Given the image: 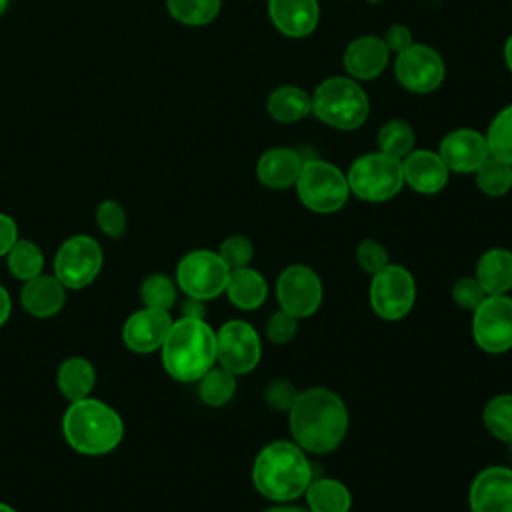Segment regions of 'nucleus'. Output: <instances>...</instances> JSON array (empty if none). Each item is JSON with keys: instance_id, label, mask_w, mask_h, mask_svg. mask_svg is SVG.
I'll return each instance as SVG.
<instances>
[{"instance_id": "5701e85b", "label": "nucleus", "mask_w": 512, "mask_h": 512, "mask_svg": "<svg viewBox=\"0 0 512 512\" xmlns=\"http://www.w3.org/2000/svg\"><path fill=\"white\" fill-rule=\"evenodd\" d=\"M476 280L488 296L506 294L512 288V252L506 248L486 250L476 264Z\"/></svg>"}, {"instance_id": "a211bd4d", "label": "nucleus", "mask_w": 512, "mask_h": 512, "mask_svg": "<svg viewBox=\"0 0 512 512\" xmlns=\"http://www.w3.org/2000/svg\"><path fill=\"white\" fill-rule=\"evenodd\" d=\"M448 166L432 150H412L402 158L404 184L418 194H436L448 182Z\"/></svg>"}, {"instance_id": "4468645a", "label": "nucleus", "mask_w": 512, "mask_h": 512, "mask_svg": "<svg viewBox=\"0 0 512 512\" xmlns=\"http://www.w3.org/2000/svg\"><path fill=\"white\" fill-rule=\"evenodd\" d=\"M396 80L410 92H434L444 80V60L426 44H410L398 52L394 62Z\"/></svg>"}, {"instance_id": "39448f33", "label": "nucleus", "mask_w": 512, "mask_h": 512, "mask_svg": "<svg viewBox=\"0 0 512 512\" xmlns=\"http://www.w3.org/2000/svg\"><path fill=\"white\" fill-rule=\"evenodd\" d=\"M368 98L362 86L346 76L322 80L312 94V112L336 130H356L368 118Z\"/></svg>"}, {"instance_id": "bb28decb", "label": "nucleus", "mask_w": 512, "mask_h": 512, "mask_svg": "<svg viewBox=\"0 0 512 512\" xmlns=\"http://www.w3.org/2000/svg\"><path fill=\"white\" fill-rule=\"evenodd\" d=\"M266 108L276 122L290 124L312 112V98L298 86H278L268 96Z\"/></svg>"}, {"instance_id": "aec40b11", "label": "nucleus", "mask_w": 512, "mask_h": 512, "mask_svg": "<svg viewBox=\"0 0 512 512\" xmlns=\"http://www.w3.org/2000/svg\"><path fill=\"white\" fill-rule=\"evenodd\" d=\"M390 50L378 36H360L352 40L344 52V68L356 80H372L382 74L388 64Z\"/></svg>"}, {"instance_id": "f257e3e1", "label": "nucleus", "mask_w": 512, "mask_h": 512, "mask_svg": "<svg viewBox=\"0 0 512 512\" xmlns=\"http://www.w3.org/2000/svg\"><path fill=\"white\" fill-rule=\"evenodd\" d=\"M292 440L312 454H326L340 446L348 432V408L344 400L328 388H308L298 392L288 410Z\"/></svg>"}, {"instance_id": "3c124183", "label": "nucleus", "mask_w": 512, "mask_h": 512, "mask_svg": "<svg viewBox=\"0 0 512 512\" xmlns=\"http://www.w3.org/2000/svg\"><path fill=\"white\" fill-rule=\"evenodd\" d=\"M368 2H372V4H374V2H380V0H368Z\"/></svg>"}, {"instance_id": "7c9ffc66", "label": "nucleus", "mask_w": 512, "mask_h": 512, "mask_svg": "<svg viewBox=\"0 0 512 512\" xmlns=\"http://www.w3.org/2000/svg\"><path fill=\"white\" fill-rule=\"evenodd\" d=\"M168 14L186 26L210 24L220 12V0H166Z\"/></svg>"}, {"instance_id": "a19ab883", "label": "nucleus", "mask_w": 512, "mask_h": 512, "mask_svg": "<svg viewBox=\"0 0 512 512\" xmlns=\"http://www.w3.org/2000/svg\"><path fill=\"white\" fill-rule=\"evenodd\" d=\"M356 260H358L360 268L364 272H368V274H376L386 264H390L386 248L380 242H376V240L360 242L358 248H356Z\"/></svg>"}, {"instance_id": "e433bc0d", "label": "nucleus", "mask_w": 512, "mask_h": 512, "mask_svg": "<svg viewBox=\"0 0 512 512\" xmlns=\"http://www.w3.org/2000/svg\"><path fill=\"white\" fill-rule=\"evenodd\" d=\"M218 256L222 258V262L230 270H236V268H244V266L250 264V260L254 256V248H252V242L246 236L234 234V236H228L220 244Z\"/></svg>"}, {"instance_id": "a18cd8bd", "label": "nucleus", "mask_w": 512, "mask_h": 512, "mask_svg": "<svg viewBox=\"0 0 512 512\" xmlns=\"http://www.w3.org/2000/svg\"><path fill=\"white\" fill-rule=\"evenodd\" d=\"M10 316V296L4 286H0V326L8 320Z\"/></svg>"}, {"instance_id": "dca6fc26", "label": "nucleus", "mask_w": 512, "mask_h": 512, "mask_svg": "<svg viewBox=\"0 0 512 512\" xmlns=\"http://www.w3.org/2000/svg\"><path fill=\"white\" fill-rule=\"evenodd\" d=\"M172 326V318L168 310H156V308H142L128 316L122 328V340L124 344L140 354L154 352L162 348L166 334Z\"/></svg>"}, {"instance_id": "72a5a7b5", "label": "nucleus", "mask_w": 512, "mask_h": 512, "mask_svg": "<svg viewBox=\"0 0 512 512\" xmlns=\"http://www.w3.org/2000/svg\"><path fill=\"white\" fill-rule=\"evenodd\" d=\"M486 144L490 156L512 164V106L502 108L488 126Z\"/></svg>"}, {"instance_id": "7ed1b4c3", "label": "nucleus", "mask_w": 512, "mask_h": 512, "mask_svg": "<svg viewBox=\"0 0 512 512\" xmlns=\"http://www.w3.org/2000/svg\"><path fill=\"white\" fill-rule=\"evenodd\" d=\"M162 364L178 382L200 380L216 362V332L204 318H188L172 322L162 344Z\"/></svg>"}, {"instance_id": "9d476101", "label": "nucleus", "mask_w": 512, "mask_h": 512, "mask_svg": "<svg viewBox=\"0 0 512 512\" xmlns=\"http://www.w3.org/2000/svg\"><path fill=\"white\" fill-rule=\"evenodd\" d=\"M102 248L86 234H78L62 242L54 256V276L64 288H84L92 284L102 268Z\"/></svg>"}, {"instance_id": "20e7f679", "label": "nucleus", "mask_w": 512, "mask_h": 512, "mask_svg": "<svg viewBox=\"0 0 512 512\" xmlns=\"http://www.w3.org/2000/svg\"><path fill=\"white\" fill-rule=\"evenodd\" d=\"M62 432L76 452L100 456L120 444L124 426L112 406L88 396L70 402L62 418Z\"/></svg>"}, {"instance_id": "37998d69", "label": "nucleus", "mask_w": 512, "mask_h": 512, "mask_svg": "<svg viewBox=\"0 0 512 512\" xmlns=\"http://www.w3.org/2000/svg\"><path fill=\"white\" fill-rule=\"evenodd\" d=\"M16 240H18L16 222L8 214L0 212V256H6Z\"/></svg>"}, {"instance_id": "393cba45", "label": "nucleus", "mask_w": 512, "mask_h": 512, "mask_svg": "<svg viewBox=\"0 0 512 512\" xmlns=\"http://www.w3.org/2000/svg\"><path fill=\"white\" fill-rule=\"evenodd\" d=\"M56 382L62 396L68 398L70 402H76L88 398V394L92 392L96 384V370L86 358L72 356L60 364Z\"/></svg>"}, {"instance_id": "f3484780", "label": "nucleus", "mask_w": 512, "mask_h": 512, "mask_svg": "<svg viewBox=\"0 0 512 512\" xmlns=\"http://www.w3.org/2000/svg\"><path fill=\"white\" fill-rule=\"evenodd\" d=\"M440 158L452 172L468 174L490 156L486 136L472 128H458L446 134L440 142Z\"/></svg>"}, {"instance_id": "1a4fd4ad", "label": "nucleus", "mask_w": 512, "mask_h": 512, "mask_svg": "<svg viewBox=\"0 0 512 512\" xmlns=\"http://www.w3.org/2000/svg\"><path fill=\"white\" fill-rule=\"evenodd\" d=\"M368 298L376 316L390 322L400 320L412 310L416 300L414 276L400 264H386L372 274Z\"/></svg>"}, {"instance_id": "9b49d317", "label": "nucleus", "mask_w": 512, "mask_h": 512, "mask_svg": "<svg viewBox=\"0 0 512 512\" xmlns=\"http://www.w3.org/2000/svg\"><path fill=\"white\" fill-rule=\"evenodd\" d=\"M262 356L260 336L244 320H228L216 332V360L232 374L252 372Z\"/></svg>"}, {"instance_id": "ea45409f", "label": "nucleus", "mask_w": 512, "mask_h": 512, "mask_svg": "<svg viewBox=\"0 0 512 512\" xmlns=\"http://www.w3.org/2000/svg\"><path fill=\"white\" fill-rule=\"evenodd\" d=\"M298 332V318L292 314L278 310L266 322V338L272 344H288Z\"/></svg>"}, {"instance_id": "a878e982", "label": "nucleus", "mask_w": 512, "mask_h": 512, "mask_svg": "<svg viewBox=\"0 0 512 512\" xmlns=\"http://www.w3.org/2000/svg\"><path fill=\"white\" fill-rule=\"evenodd\" d=\"M304 496L310 512H348L352 506L350 490L336 478H312Z\"/></svg>"}, {"instance_id": "f03ea898", "label": "nucleus", "mask_w": 512, "mask_h": 512, "mask_svg": "<svg viewBox=\"0 0 512 512\" xmlns=\"http://www.w3.org/2000/svg\"><path fill=\"white\" fill-rule=\"evenodd\" d=\"M252 482L264 498L290 502L302 496L312 482V464L296 442L274 440L258 452Z\"/></svg>"}, {"instance_id": "c03bdc74", "label": "nucleus", "mask_w": 512, "mask_h": 512, "mask_svg": "<svg viewBox=\"0 0 512 512\" xmlns=\"http://www.w3.org/2000/svg\"><path fill=\"white\" fill-rule=\"evenodd\" d=\"M182 312L184 316L188 318H202L204 316V306H202V300H196V298H188L182 306Z\"/></svg>"}, {"instance_id": "f704fd0d", "label": "nucleus", "mask_w": 512, "mask_h": 512, "mask_svg": "<svg viewBox=\"0 0 512 512\" xmlns=\"http://www.w3.org/2000/svg\"><path fill=\"white\" fill-rule=\"evenodd\" d=\"M140 298L146 308L170 310L176 302V284L164 274H152L142 282Z\"/></svg>"}, {"instance_id": "473e14b6", "label": "nucleus", "mask_w": 512, "mask_h": 512, "mask_svg": "<svg viewBox=\"0 0 512 512\" xmlns=\"http://www.w3.org/2000/svg\"><path fill=\"white\" fill-rule=\"evenodd\" d=\"M378 148L382 154L402 160L406 154L412 152L414 146V132L408 122L404 120H388L378 132Z\"/></svg>"}, {"instance_id": "412c9836", "label": "nucleus", "mask_w": 512, "mask_h": 512, "mask_svg": "<svg viewBox=\"0 0 512 512\" xmlns=\"http://www.w3.org/2000/svg\"><path fill=\"white\" fill-rule=\"evenodd\" d=\"M302 156L292 148H270L256 164L258 182L270 190H286L296 184L302 170Z\"/></svg>"}, {"instance_id": "6e6552de", "label": "nucleus", "mask_w": 512, "mask_h": 512, "mask_svg": "<svg viewBox=\"0 0 512 512\" xmlns=\"http://www.w3.org/2000/svg\"><path fill=\"white\" fill-rule=\"evenodd\" d=\"M230 268L222 262L218 252L192 250L176 268V284L188 296L196 300H212L226 290Z\"/></svg>"}, {"instance_id": "4be33fe9", "label": "nucleus", "mask_w": 512, "mask_h": 512, "mask_svg": "<svg viewBox=\"0 0 512 512\" xmlns=\"http://www.w3.org/2000/svg\"><path fill=\"white\" fill-rule=\"evenodd\" d=\"M20 302L28 314L36 318H50L62 310L66 302V288L54 274H38L24 282Z\"/></svg>"}, {"instance_id": "8fccbe9b", "label": "nucleus", "mask_w": 512, "mask_h": 512, "mask_svg": "<svg viewBox=\"0 0 512 512\" xmlns=\"http://www.w3.org/2000/svg\"><path fill=\"white\" fill-rule=\"evenodd\" d=\"M6 8H8V0H0V16L6 12Z\"/></svg>"}, {"instance_id": "ddd939ff", "label": "nucleus", "mask_w": 512, "mask_h": 512, "mask_svg": "<svg viewBox=\"0 0 512 512\" xmlns=\"http://www.w3.org/2000/svg\"><path fill=\"white\" fill-rule=\"evenodd\" d=\"M276 300L280 310L294 318H308L322 302V282L312 268L304 264H290L278 276Z\"/></svg>"}, {"instance_id": "423d86ee", "label": "nucleus", "mask_w": 512, "mask_h": 512, "mask_svg": "<svg viewBox=\"0 0 512 512\" xmlns=\"http://www.w3.org/2000/svg\"><path fill=\"white\" fill-rule=\"evenodd\" d=\"M348 188L364 202H386L404 186L402 160L382 152H370L356 158L346 174Z\"/></svg>"}, {"instance_id": "0eeeda50", "label": "nucleus", "mask_w": 512, "mask_h": 512, "mask_svg": "<svg viewBox=\"0 0 512 512\" xmlns=\"http://www.w3.org/2000/svg\"><path fill=\"white\" fill-rule=\"evenodd\" d=\"M296 192L300 202L318 214L338 212L350 196L342 170L324 160H304L296 180Z\"/></svg>"}, {"instance_id": "c85d7f7f", "label": "nucleus", "mask_w": 512, "mask_h": 512, "mask_svg": "<svg viewBox=\"0 0 512 512\" xmlns=\"http://www.w3.org/2000/svg\"><path fill=\"white\" fill-rule=\"evenodd\" d=\"M8 270L18 280H32L42 274L44 256L40 248L30 240H16L8 250Z\"/></svg>"}, {"instance_id": "4c0bfd02", "label": "nucleus", "mask_w": 512, "mask_h": 512, "mask_svg": "<svg viewBox=\"0 0 512 512\" xmlns=\"http://www.w3.org/2000/svg\"><path fill=\"white\" fill-rule=\"evenodd\" d=\"M296 396H298L296 386L284 378H274L264 388V400L276 412H288L292 408Z\"/></svg>"}, {"instance_id": "49530a36", "label": "nucleus", "mask_w": 512, "mask_h": 512, "mask_svg": "<svg viewBox=\"0 0 512 512\" xmlns=\"http://www.w3.org/2000/svg\"><path fill=\"white\" fill-rule=\"evenodd\" d=\"M262 512H310L308 508H300V506H294V504H278V506H272V508H266Z\"/></svg>"}, {"instance_id": "de8ad7c7", "label": "nucleus", "mask_w": 512, "mask_h": 512, "mask_svg": "<svg viewBox=\"0 0 512 512\" xmlns=\"http://www.w3.org/2000/svg\"><path fill=\"white\" fill-rule=\"evenodd\" d=\"M504 58H506V64H508V68L512 72V36L504 44Z\"/></svg>"}, {"instance_id": "79ce46f5", "label": "nucleus", "mask_w": 512, "mask_h": 512, "mask_svg": "<svg viewBox=\"0 0 512 512\" xmlns=\"http://www.w3.org/2000/svg\"><path fill=\"white\" fill-rule=\"evenodd\" d=\"M384 42L388 46V50L392 52H402L404 48H408L412 44V34L406 26L402 24H392L388 30H386V36H384Z\"/></svg>"}, {"instance_id": "f8f14e48", "label": "nucleus", "mask_w": 512, "mask_h": 512, "mask_svg": "<svg viewBox=\"0 0 512 512\" xmlns=\"http://www.w3.org/2000/svg\"><path fill=\"white\" fill-rule=\"evenodd\" d=\"M472 336L478 348L488 354H502L512 348V298L506 294L488 296L472 316Z\"/></svg>"}, {"instance_id": "cd10ccee", "label": "nucleus", "mask_w": 512, "mask_h": 512, "mask_svg": "<svg viewBox=\"0 0 512 512\" xmlns=\"http://www.w3.org/2000/svg\"><path fill=\"white\" fill-rule=\"evenodd\" d=\"M200 398L204 404L208 406H224L232 400L234 392H236V374H232L230 370L218 366V368H210L202 378H200Z\"/></svg>"}, {"instance_id": "2f4dec72", "label": "nucleus", "mask_w": 512, "mask_h": 512, "mask_svg": "<svg viewBox=\"0 0 512 512\" xmlns=\"http://www.w3.org/2000/svg\"><path fill=\"white\" fill-rule=\"evenodd\" d=\"M476 184L486 196H504L512 188V164L488 156L476 168Z\"/></svg>"}, {"instance_id": "b1692460", "label": "nucleus", "mask_w": 512, "mask_h": 512, "mask_svg": "<svg viewBox=\"0 0 512 512\" xmlns=\"http://www.w3.org/2000/svg\"><path fill=\"white\" fill-rule=\"evenodd\" d=\"M224 292L236 308L256 310L266 302L268 286H266L264 276L258 270L244 266V268L230 270L228 284H226Z\"/></svg>"}, {"instance_id": "c9c22d12", "label": "nucleus", "mask_w": 512, "mask_h": 512, "mask_svg": "<svg viewBox=\"0 0 512 512\" xmlns=\"http://www.w3.org/2000/svg\"><path fill=\"white\" fill-rule=\"evenodd\" d=\"M96 224L106 236L120 238L128 226V216L124 206L116 200L100 202L96 208Z\"/></svg>"}, {"instance_id": "09e8293b", "label": "nucleus", "mask_w": 512, "mask_h": 512, "mask_svg": "<svg viewBox=\"0 0 512 512\" xmlns=\"http://www.w3.org/2000/svg\"><path fill=\"white\" fill-rule=\"evenodd\" d=\"M0 512H16L12 506H8V504H4V502H0Z\"/></svg>"}, {"instance_id": "6ab92c4d", "label": "nucleus", "mask_w": 512, "mask_h": 512, "mask_svg": "<svg viewBox=\"0 0 512 512\" xmlns=\"http://www.w3.org/2000/svg\"><path fill=\"white\" fill-rule=\"evenodd\" d=\"M268 14L278 32L304 38L316 30L320 8L316 0H268Z\"/></svg>"}, {"instance_id": "58836bf2", "label": "nucleus", "mask_w": 512, "mask_h": 512, "mask_svg": "<svg viewBox=\"0 0 512 512\" xmlns=\"http://www.w3.org/2000/svg\"><path fill=\"white\" fill-rule=\"evenodd\" d=\"M488 298V294L484 292V288L480 286V282L470 276H464L460 278L454 286H452V300L460 306V308H466V310H476L484 300Z\"/></svg>"}, {"instance_id": "c756f323", "label": "nucleus", "mask_w": 512, "mask_h": 512, "mask_svg": "<svg viewBox=\"0 0 512 512\" xmlns=\"http://www.w3.org/2000/svg\"><path fill=\"white\" fill-rule=\"evenodd\" d=\"M482 422L494 438L512 444V394H500L488 400L482 410Z\"/></svg>"}, {"instance_id": "2eb2a0df", "label": "nucleus", "mask_w": 512, "mask_h": 512, "mask_svg": "<svg viewBox=\"0 0 512 512\" xmlns=\"http://www.w3.org/2000/svg\"><path fill=\"white\" fill-rule=\"evenodd\" d=\"M470 512H512V470L488 466L480 470L468 490Z\"/></svg>"}]
</instances>
